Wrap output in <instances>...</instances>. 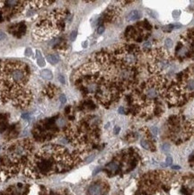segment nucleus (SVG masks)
<instances>
[{
  "instance_id": "1",
  "label": "nucleus",
  "mask_w": 194,
  "mask_h": 195,
  "mask_svg": "<svg viewBox=\"0 0 194 195\" xmlns=\"http://www.w3.org/2000/svg\"><path fill=\"white\" fill-rule=\"evenodd\" d=\"M138 54L135 45L100 51L75 72V83L85 95L110 106L135 84Z\"/></svg>"
},
{
  "instance_id": "2",
  "label": "nucleus",
  "mask_w": 194,
  "mask_h": 195,
  "mask_svg": "<svg viewBox=\"0 0 194 195\" xmlns=\"http://www.w3.org/2000/svg\"><path fill=\"white\" fill-rule=\"evenodd\" d=\"M31 77L27 64L0 60V106L10 104L19 109L27 108L33 99Z\"/></svg>"
},
{
  "instance_id": "3",
  "label": "nucleus",
  "mask_w": 194,
  "mask_h": 195,
  "mask_svg": "<svg viewBox=\"0 0 194 195\" xmlns=\"http://www.w3.org/2000/svg\"><path fill=\"white\" fill-rule=\"evenodd\" d=\"M81 160L77 155L58 145H47L32 155L24 174L34 179H42L68 171Z\"/></svg>"
},
{
  "instance_id": "4",
  "label": "nucleus",
  "mask_w": 194,
  "mask_h": 195,
  "mask_svg": "<svg viewBox=\"0 0 194 195\" xmlns=\"http://www.w3.org/2000/svg\"><path fill=\"white\" fill-rule=\"evenodd\" d=\"M32 141L29 138L14 141L6 146L0 155V181L24 170L32 155Z\"/></svg>"
},
{
  "instance_id": "5",
  "label": "nucleus",
  "mask_w": 194,
  "mask_h": 195,
  "mask_svg": "<svg viewBox=\"0 0 194 195\" xmlns=\"http://www.w3.org/2000/svg\"><path fill=\"white\" fill-rule=\"evenodd\" d=\"M94 117H85L69 124L66 130L67 139L81 150L92 147L99 139L100 128Z\"/></svg>"
},
{
  "instance_id": "6",
  "label": "nucleus",
  "mask_w": 194,
  "mask_h": 195,
  "mask_svg": "<svg viewBox=\"0 0 194 195\" xmlns=\"http://www.w3.org/2000/svg\"><path fill=\"white\" fill-rule=\"evenodd\" d=\"M66 13L64 9L46 12L39 16L32 29V37L38 42H44L59 36L66 26Z\"/></svg>"
},
{
  "instance_id": "7",
  "label": "nucleus",
  "mask_w": 194,
  "mask_h": 195,
  "mask_svg": "<svg viewBox=\"0 0 194 195\" xmlns=\"http://www.w3.org/2000/svg\"><path fill=\"white\" fill-rule=\"evenodd\" d=\"M194 97V64L177 75L166 92V98L173 104L182 105Z\"/></svg>"
},
{
  "instance_id": "8",
  "label": "nucleus",
  "mask_w": 194,
  "mask_h": 195,
  "mask_svg": "<svg viewBox=\"0 0 194 195\" xmlns=\"http://www.w3.org/2000/svg\"><path fill=\"white\" fill-rule=\"evenodd\" d=\"M175 56L180 61L194 58V28L189 29L182 36L175 49Z\"/></svg>"
},
{
  "instance_id": "9",
  "label": "nucleus",
  "mask_w": 194,
  "mask_h": 195,
  "mask_svg": "<svg viewBox=\"0 0 194 195\" xmlns=\"http://www.w3.org/2000/svg\"><path fill=\"white\" fill-rule=\"evenodd\" d=\"M27 6V1L0 0V25L21 14Z\"/></svg>"
},
{
  "instance_id": "10",
  "label": "nucleus",
  "mask_w": 194,
  "mask_h": 195,
  "mask_svg": "<svg viewBox=\"0 0 194 195\" xmlns=\"http://www.w3.org/2000/svg\"><path fill=\"white\" fill-rule=\"evenodd\" d=\"M120 13V9L116 6H111L109 7L103 14V15L100 18V23H111L114 21Z\"/></svg>"
},
{
  "instance_id": "11",
  "label": "nucleus",
  "mask_w": 194,
  "mask_h": 195,
  "mask_svg": "<svg viewBox=\"0 0 194 195\" xmlns=\"http://www.w3.org/2000/svg\"><path fill=\"white\" fill-rule=\"evenodd\" d=\"M58 90H59L58 87L55 86L54 85H48L44 88L43 92H44V94L47 97H49L50 99H52V98H54L58 94V92H59Z\"/></svg>"
},
{
  "instance_id": "12",
  "label": "nucleus",
  "mask_w": 194,
  "mask_h": 195,
  "mask_svg": "<svg viewBox=\"0 0 194 195\" xmlns=\"http://www.w3.org/2000/svg\"><path fill=\"white\" fill-rule=\"evenodd\" d=\"M55 1H27V6L34 7V8H41L45 5H50L53 4Z\"/></svg>"
},
{
  "instance_id": "13",
  "label": "nucleus",
  "mask_w": 194,
  "mask_h": 195,
  "mask_svg": "<svg viewBox=\"0 0 194 195\" xmlns=\"http://www.w3.org/2000/svg\"><path fill=\"white\" fill-rule=\"evenodd\" d=\"M141 16H142V14H141L139 11H137V10H133V11H131L129 14H128L127 20H128V21H136V20H137V19H140Z\"/></svg>"
},
{
  "instance_id": "14",
  "label": "nucleus",
  "mask_w": 194,
  "mask_h": 195,
  "mask_svg": "<svg viewBox=\"0 0 194 195\" xmlns=\"http://www.w3.org/2000/svg\"><path fill=\"white\" fill-rule=\"evenodd\" d=\"M16 32L20 33V37L21 35H23L25 33V25L23 23H20V24H17L16 26H14L12 34H15Z\"/></svg>"
},
{
  "instance_id": "15",
  "label": "nucleus",
  "mask_w": 194,
  "mask_h": 195,
  "mask_svg": "<svg viewBox=\"0 0 194 195\" xmlns=\"http://www.w3.org/2000/svg\"><path fill=\"white\" fill-rule=\"evenodd\" d=\"M41 76L44 78V79H47V80H51L53 76L51 70L49 69H43L42 72H41Z\"/></svg>"
},
{
  "instance_id": "16",
  "label": "nucleus",
  "mask_w": 194,
  "mask_h": 195,
  "mask_svg": "<svg viewBox=\"0 0 194 195\" xmlns=\"http://www.w3.org/2000/svg\"><path fill=\"white\" fill-rule=\"evenodd\" d=\"M47 60L48 62H50L51 65H55L59 62L60 58L57 55H48L47 56Z\"/></svg>"
},
{
  "instance_id": "17",
  "label": "nucleus",
  "mask_w": 194,
  "mask_h": 195,
  "mask_svg": "<svg viewBox=\"0 0 194 195\" xmlns=\"http://www.w3.org/2000/svg\"><path fill=\"white\" fill-rule=\"evenodd\" d=\"M165 46H166V48H172L173 47V41L171 40V39H166L165 40Z\"/></svg>"
},
{
  "instance_id": "18",
  "label": "nucleus",
  "mask_w": 194,
  "mask_h": 195,
  "mask_svg": "<svg viewBox=\"0 0 194 195\" xmlns=\"http://www.w3.org/2000/svg\"><path fill=\"white\" fill-rule=\"evenodd\" d=\"M76 35H77V32H76V31L72 32V33L70 34V40H71V41H74V40L76 38Z\"/></svg>"
},
{
  "instance_id": "19",
  "label": "nucleus",
  "mask_w": 194,
  "mask_h": 195,
  "mask_svg": "<svg viewBox=\"0 0 194 195\" xmlns=\"http://www.w3.org/2000/svg\"><path fill=\"white\" fill-rule=\"evenodd\" d=\"M180 14H181V11H179V10H176V11L173 12V16L174 18H178L180 16Z\"/></svg>"
},
{
  "instance_id": "20",
  "label": "nucleus",
  "mask_w": 194,
  "mask_h": 195,
  "mask_svg": "<svg viewBox=\"0 0 194 195\" xmlns=\"http://www.w3.org/2000/svg\"><path fill=\"white\" fill-rule=\"evenodd\" d=\"M104 30H105V27H104V26H103V25H101V26L98 28V30H97V32H98L99 34H101V33H103V32H104Z\"/></svg>"
},
{
  "instance_id": "21",
  "label": "nucleus",
  "mask_w": 194,
  "mask_h": 195,
  "mask_svg": "<svg viewBox=\"0 0 194 195\" xmlns=\"http://www.w3.org/2000/svg\"><path fill=\"white\" fill-rule=\"evenodd\" d=\"M143 48H146V49H148V48H151V43L149 42H146L144 43L143 45Z\"/></svg>"
},
{
  "instance_id": "22",
  "label": "nucleus",
  "mask_w": 194,
  "mask_h": 195,
  "mask_svg": "<svg viewBox=\"0 0 194 195\" xmlns=\"http://www.w3.org/2000/svg\"><path fill=\"white\" fill-rule=\"evenodd\" d=\"M66 96H65L64 94H63V95H61V96H60V102H61L62 104H65V103H66Z\"/></svg>"
},
{
  "instance_id": "23",
  "label": "nucleus",
  "mask_w": 194,
  "mask_h": 195,
  "mask_svg": "<svg viewBox=\"0 0 194 195\" xmlns=\"http://www.w3.org/2000/svg\"><path fill=\"white\" fill-rule=\"evenodd\" d=\"M171 164H172V158L169 156V157L166 158V166L167 165H171Z\"/></svg>"
},
{
  "instance_id": "24",
  "label": "nucleus",
  "mask_w": 194,
  "mask_h": 195,
  "mask_svg": "<svg viewBox=\"0 0 194 195\" xmlns=\"http://www.w3.org/2000/svg\"><path fill=\"white\" fill-rule=\"evenodd\" d=\"M5 33H3V32H0V41H3L4 39H5Z\"/></svg>"
},
{
  "instance_id": "25",
  "label": "nucleus",
  "mask_w": 194,
  "mask_h": 195,
  "mask_svg": "<svg viewBox=\"0 0 194 195\" xmlns=\"http://www.w3.org/2000/svg\"><path fill=\"white\" fill-rule=\"evenodd\" d=\"M152 133H153L154 135H156V134H157V128H156V127L152 128Z\"/></svg>"
},
{
  "instance_id": "26",
  "label": "nucleus",
  "mask_w": 194,
  "mask_h": 195,
  "mask_svg": "<svg viewBox=\"0 0 194 195\" xmlns=\"http://www.w3.org/2000/svg\"><path fill=\"white\" fill-rule=\"evenodd\" d=\"M163 147H164V150H169V145L168 144H165L164 146H163Z\"/></svg>"
},
{
  "instance_id": "27",
  "label": "nucleus",
  "mask_w": 194,
  "mask_h": 195,
  "mask_svg": "<svg viewBox=\"0 0 194 195\" xmlns=\"http://www.w3.org/2000/svg\"><path fill=\"white\" fill-rule=\"evenodd\" d=\"M119 113H124V109H123V107H121V108L119 109Z\"/></svg>"
},
{
  "instance_id": "28",
  "label": "nucleus",
  "mask_w": 194,
  "mask_h": 195,
  "mask_svg": "<svg viewBox=\"0 0 194 195\" xmlns=\"http://www.w3.org/2000/svg\"><path fill=\"white\" fill-rule=\"evenodd\" d=\"M60 82H61V83H63V84H64V83H65V79H64V77H63V76H60Z\"/></svg>"
},
{
  "instance_id": "29",
  "label": "nucleus",
  "mask_w": 194,
  "mask_h": 195,
  "mask_svg": "<svg viewBox=\"0 0 194 195\" xmlns=\"http://www.w3.org/2000/svg\"><path fill=\"white\" fill-rule=\"evenodd\" d=\"M119 131H120V128H119V127H118V128H115V132H116V133H118Z\"/></svg>"
},
{
  "instance_id": "30",
  "label": "nucleus",
  "mask_w": 194,
  "mask_h": 195,
  "mask_svg": "<svg viewBox=\"0 0 194 195\" xmlns=\"http://www.w3.org/2000/svg\"><path fill=\"white\" fill-rule=\"evenodd\" d=\"M173 168H174V169H179L180 167H179V166H173Z\"/></svg>"
},
{
  "instance_id": "31",
  "label": "nucleus",
  "mask_w": 194,
  "mask_h": 195,
  "mask_svg": "<svg viewBox=\"0 0 194 195\" xmlns=\"http://www.w3.org/2000/svg\"><path fill=\"white\" fill-rule=\"evenodd\" d=\"M86 45H87V42H85V43L83 44V46H84V47H86Z\"/></svg>"
}]
</instances>
